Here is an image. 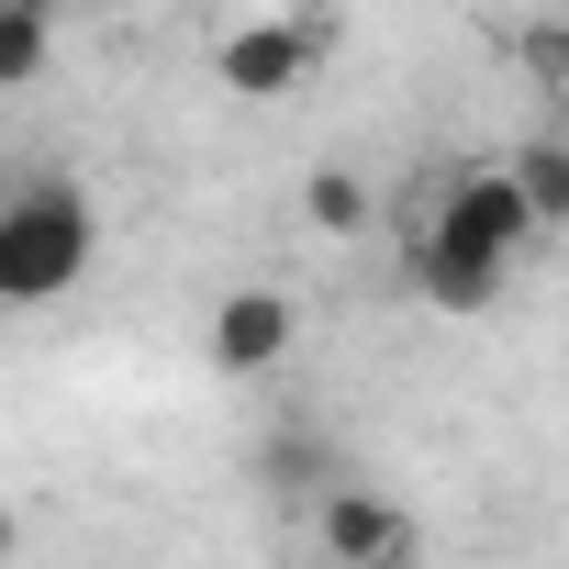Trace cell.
<instances>
[{
  "instance_id": "obj_1",
  "label": "cell",
  "mask_w": 569,
  "mask_h": 569,
  "mask_svg": "<svg viewBox=\"0 0 569 569\" xmlns=\"http://www.w3.org/2000/svg\"><path fill=\"white\" fill-rule=\"evenodd\" d=\"M90 257H101V212H90V190H68V179H23L12 201H0V302L34 313V302L79 291Z\"/></svg>"
},
{
  "instance_id": "obj_2",
  "label": "cell",
  "mask_w": 569,
  "mask_h": 569,
  "mask_svg": "<svg viewBox=\"0 0 569 569\" xmlns=\"http://www.w3.org/2000/svg\"><path fill=\"white\" fill-rule=\"evenodd\" d=\"M436 246H469V257H525L547 223H536V201H525V179H513V157H491V168H447V190H436V223H425Z\"/></svg>"
},
{
  "instance_id": "obj_3",
  "label": "cell",
  "mask_w": 569,
  "mask_h": 569,
  "mask_svg": "<svg viewBox=\"0 0 569 569\" xmlns=\"http://www.w3.org/2000/svg\"><path fill=\"white\" fill-rule=\"evenodd\" d=\"M325 46H336L325 12H257V23H234V34L212 46V79H223L234 101H291V90L325 68Z\"/></svg>"
},
{
  "instance_id": "obj_4",
  "label": "cell",
  "mask_w": 569,
  "mask_h": 569,
  "mask_svg": "<svg viewBox=\"0 0 569 569\" xmlns=\"http://www.w3.org/2000/svg\"><path fill=\"white\" fill-rule=\"evenodd\" d=\"M313 536H325V558H336V569H413V513H402L391 491L336 480V491L313 502Z\"/></svg>"
},
{
  "instance_id": "obj_5",
  "label": "cell",
  "mask_w": 569,
  "mask_h": 569,
  "mask_svg": "<svg viewBox=\"0 0 569 569\" xmlns=\"http://www.w3.org/2000/svg\"><path fill=\"white\" fill-rule=\"evenodd\" d=\"M291 336H302V313H291V291H268V279H257V291H223L212 302V369L223 380H268L279 358H291Z\"/></svg>"
},
{
  "instance_id": "obj_6",
  "label": "cell",
  "mask_w": 569,
  "mask_h": 569,
  "mask_svg": "<svg viewBox=\"0 0 569 569\" xmlns=\"http://www.w3.org/2000/svg\"><path fill=\"white\" fill-rule=\"evenodd\" d=\"M502 257H469V246H436L425 234V257H413V291L436 302V313H480V302H502Z\"/></svg>"
},
{
  "instance_id": "obj_7",
  "label": "cell",
  "mask_w": 569,
  "mask_h": 569,
  "mask_svg": "<svg viewBox=\"0 0 569 569\" xmlns=\"http://www.w3.org/2000/svg\"><path fill=\"white\" fill-rule=\"evenodd\" d=\"M513 179H525L536 223H547V234H569V134H525V146H513Z\"/></svg>"
},
{
  "instance_id": "obj_8",
  "label": "cell",
  "mask_w": 569,
  "mask_h": 569,
  "mask_svg": "<svg viewBox=\"0 0 569 569\" xmlns=\"http://www.w3.org/2000/svg\"><path fill=\"white\" fill-rule=\"evenodd\" d=\"M302 212H313V234H369V179L358 168H313L302 179Z\"/></svg>"
},
{
  "instance_id": "obj_9",
  "label": "cell",
  "mask_w": 569,
  "mask_h": 569,
  "mask_svg": "<svg viewBox=\"0 0 569 569\" xmlns=\"http://www.w3.org/2000/svg\"><path fill=\"white\" fill-rule=\"evenodd\" d=\"M513 57H525L536 90H569V12H536V23L513 34Z\"/></svg>"
},
{
  "instance_id": "obj_10",
  "label": "cell",
  "mask_w": 569,
  "mask_h": 569,
  "mask_svg": "<svg viewBox=\"0 0 569 569\" xmlns=\"http://www.w3.org/2000/svg\"><path fill=\"white\" fill-rule=\"evenodd\" d=\"M46 46H57L46 12H12V23H0V90H23V79L46 68Z\"/></svg>"
},
{
  "instance_id": "obj_11",
  "label": "cell",
  "mask_w": 569,
  "mask_h": 569,
  "mask_svg": "<svg viewBox=\"0 0 569 569\" xmlns=\"http://www.w3.org/2000/svg\"><path fill=\"white\" fill-rule=\"evenodd\" d=\"M313 469H325L313 436H268V480H279V491H313ZM313 502H325V491H313Z\"/></svg>"
}]
</instances>
